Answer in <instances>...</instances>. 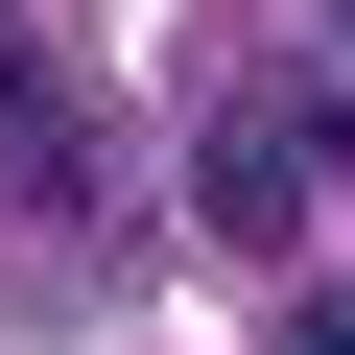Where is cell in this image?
Instances as JSON below:
<instances>
[{
  "label": "cell",
  "instance_id": "cell-1",
  "mask_svg": "<svg viewBox=\"0 0 355 355\" xmlns=\"http://www.w3.org/2000/svg\"><path fill=\"white\" fill-rule=\"evenodd\" d=\"M0 214L24 237H119V119L71 95L48 24H0Z\"/></svg>",
  "mask_w": 355,
  "mask_h": 355
},
{
  "label": "cell",
  "instance_id": "cell-2",
  "mask_svg": "<svg viewBox=\"0 0 355 355\" xmlns=\"http://www.w3.org/2000/svg\"><path fill=\"white\" fill-rule=\"evenodd\" d=\"M308 166H331V119H308V95H214V142H190V214L284 261V237H308Z\"/></svg>",
  "mask_w": 355,
  "mask_h": 355
},
{
  "label": "cell",
  "instance_id": "cell-3",
  "mask_svg": "<svg viewBox=\"0 0 355 355\" xmlns=\"http://www.w3.org/2000/svg\"><path fill=\"white\" fill-rule=\"evenodd\" d=\"M308 119L355 142V0H308Z\"/></svg>",
  "mask_w": 355,
  "mask_h": 355
},
{
  "label": "cell",
  "instance_id": "cell-4",
  "mask_svg": "<svg viewBox=\"0 0 355 355\" xmlns=\"http://www.w3.org/2000/svg\"><path fill=\"white\" fill-rule=\"evenodd\" d=\"M284 355H355V284H308V308H284Z\"/></svg>",
  "mask_w": 355,
  "mask_h": 355
}]
</instances>
